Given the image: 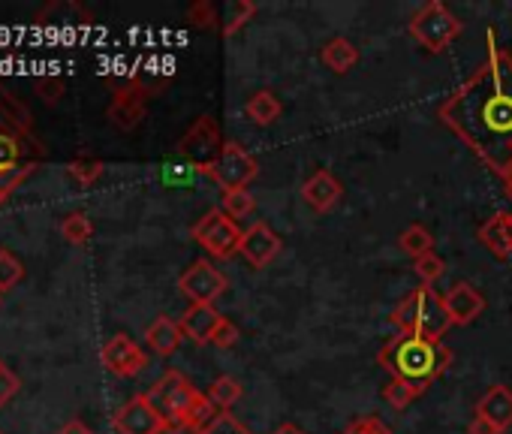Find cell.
I'll return each instance as SVG.
<instances>
[{
	"mask_svg": "<svg viewBox=\"0 0 512 434\" xmlns=\"http://www.w3.org/2000/svg\"><path fill=\"white\" fill-rule=\"evenodd\" d=\"M145 341H148V347H151L154 353H160V356H172V353L181 347L184 332H181V326H178L175 320H169V317H157V320L148 326Z\"/></svg>",
	"mask_w": 512,
	"mask_h": 434,
	"instance_id": "d6986e66",
	"label": "cell"
},
{
	"mask_svg": "<svg viewBox=\"0 0 512 434\" xmlns=\"http://www.w3.org/2000/svg\"><path fill=\"white\" fill-rule=\"evenodd\" d=\"M145 395L151 398V404L160 410V416L166 422H181L187 416L190 404L196 401L199 389L181 371H166Z\"/></svg>",
	"mask_w": 512,
	"mask_h": 434,
	"instance_id": "52a82bcc",
	"label": "cell"
},
{
	"mask_svg": "<svg viewBox=\"0 0 512 434\" xmlns=\"http://www.w3.org/2000/svg\"><path fill=\"white\" fill-rule=\"evenodd\" d=\"M58 434H94V431H91V428H88L82 419H70V422H67V425H64Z\"/></svg>",
	"mask_w": 512,
	"mask_h": 434,
	"instance_id": "f35d334b",
	"label": "cell"
},
{
	"mask_svg": "<svg viewBox=\"0 0 512 434\" xmlns=\"http://www.w3.org/2000/svg\"><path fill=\"white\" fill-rule=\"evenodd\" d=\"M196 172L208 175V178H211L214 184H220L223 193H226V190H241V187H247L256 175H260V163H256V157H253L250 151H244L238 142H223L220 154H217L211 163L199 166Z\"/></svg>",
	"mask_w": 512,
	"mask_h": 434,
	"instance_id": "5b68a950",
	"label": "cell"
},
{
	"mask_svg": "<svg viewBox=\"0 0 512 434\" xmlns=\"http://www.w3.org/2000/svg\"><path fill=\"white\" fill-rule=\"evenodd\" d=\"M377 362L389 371V377H404L428 389L449 368L452 350L443 341H431L422 335H398L380 350Z\"/></svg>",
	"mask_w": 512,
	"mask_h": 434,
	"instance_id": "7a4b0ae2",
	"label": "cell"
},
{
	"mask_svg": "<svg viewBox=\"0 0 512 434\" xmlns=\"http://www.w3.org/2000/svg\"><path fill=\"white\" fill-rule=\"evenodd\" d=\"M103 365L118 374V377H133L148 365V356L142 353V347L130 338V335H112L103 350H100Z\"/></svg>",
	"mask_w": 512,
	"mask_h": 434,
	"instance_id": "7c38bea8",
	"label": "cell"
},
{
	"mask_svg": "<svg viewBox=\"0 0 512 434\" xmlns=\"http://www.w3.org/2000/svg\"><path fill=\"white\" fill-rule=\"evenodd\" d=\"M479 242L500 260L512 254V211H497L479 227Z\"/></svg>",
	"mask_w": 512,
	"mask_h": 434,
	"instance_id": "ac0fdd59",
	"label": "cell"
},
{
	"mask_svg": "<svg viewBox=\"0 0 512 434\" xmlns=\"http://www.w3.org/2000/svg\"><path fill=\"white\" fill-rule=\"evenodd\" d=\"M145 112H148V91L139 82H130L112 97L106 115L118 130H136L139 121L145 118Z\"/></svg>",
	"mask_w": 512,
	"mask_h": 434,
	"instance_id": "4fadbf2b",
	"label": "cell"
},
{
	"mask_svg": "<svg viewBox=\"0 0 512 434\" xmlns=\"http://www.w3.org/2000/svg\"><path fill=\"white\" fill-rule=\"evenodd\" d=\"M220 148H223V142H220V127L214 124L211 115H202V118L181 136V142H178V154L187 157L196 169L205 166V163H211V160L220 154Z\"/></svg>",
	"mask_w": 512,
	"mask_h": 434,
	"instance_id": "9c48e42d",
	"label": "cell"
},
{
	"mask_svg": "<svg viewBox=\"0 0 512 434\" xmlns=\"http://www.w3.org/2000/svg\"><path fill=\"white\" fill-rule=\"evenodd\" d=\"M320 58H323V64L332 73H341L344 76V73H350L359 64V46L353 40H347V37H335V40H329L323 46Z\"/></svg>",
	"mask_w": 512,
	"mask_h": 434,
	"instance_id": "ffe728a7",
	"label": "cell"
},
{
	"mask_svg": "<svg viewBox=\"0 0 512 434\" xmlns=\"http://www.w3.org/2000/svg\"><path fill=\"white\" fill-rule=\"evenodd\" d=\"M506 190H509V199H512V175L506 178Z\"/></svg>",
	"mask_w": 512,
	"mask_h": 434,
	"instance_id": "60d3db41",
	"label": "cell"
},
{
	"mask_svg": "<svg viewBox=\"0 0 512 434\" xmlns=\"http://www.w3.org/2000/svg\"><path fill=\"white\" fill-rule=\"evenodd\" d=\"M422 392H425L422 386H416V383H410V380H404V377H389L386 386H383V398H386L395 410L410 407Z\"/></svg>",
	"mask_w": 512,
	"mask_h": 434,
	"instance_id": "603a6c76",
	"label": "cell"
},
{
	"mask_svg": "<svg viewBox=\"0 0 512 434\" xmlns=\"http://www.w3.org/2000/svg\"><path fill=\"white\" fill-rule=\"evenodd\" d=\"M202 434H253V431H250L241 419H235V416L226 410V413H220Z\"/></svg>",
	"mask_w": 512,
	"mask_h": 434,
	"instance_id": "4dcf8cb0",
	"label": "cell"
},
{
	"mask_svg": "<svg viewBox=\"0 0 512 434\" xmlns=\"http://www.w3.org/2000/svg\"><path fill=\"white\" fill-rule=\"evenodd\" d=\"M220 208L232 217V221H238V217H247V214L256 208V199H253V193H250L247 187H241V190H226Z\"/></svg>",
	"mask_w": 512,
	"mask_h": 434,
	"instance_id": "4316f807",
	"label": "cell"
},
{
	"mask_svg": "<svg viewBox=\"0 0 512 434\" xmlns=\"http://www.w3.org/2000/svg\"><path fill=\"white\" fill-rule=\"evenodd\" d=\"M16 392H19V377L4 362H0V407H4Z\"/></svg>",
	"mask_w": 512,
	"mask_h": 434,
	"instance_id": "e575fe53",
	"label": "cell"
},
{
	"mask_svg": "<svg viewBox=\"0 0 512 434\" xmlns=\"http://www.w3.org/2000/svg\"><path fill=\"white\" fill-rule=\"evenodd\" d=\"M37 91H40V97H43L46 103H55L58 97H64V79L49 76V79H43V82L37 85Z\"/></svg>",
	"mask_w": 512,
	"mask_h": 434,
	"instance_id": "d590c367",
	"label": "cell"
},
{
	"mask_svg": "<svg viewBox=\"0 0 512 434\" xmlns=\"http://www.w3.org/2000/svg\"><path fill=\"white\" fill-rule=\"evenodd\" d=\"M413 269H416V275H419V281H422V287H431V284H437L440 278H443V272H446V260L440 257V254H425V257H419L416 263H413Z\"/></svg>",
	"mask_w": 512,
	"mask_h": 434,
	"instance_id": "f1b7e54d",
	"label": "cell"
},
{
	"mask_svg": "<svg viewBox=\"0 0 512 434\" xmlns=\"http://www.w3.org/2000/svg\"><path fill=\"white\" fill-rule=\"evenodd\" d=\"M341 434H392L389 425L377 416H362V419H353Z\"/></svg>",
	"mask_w": 512,
	"mask_h": 434,
	"instance_id": "1f68e13d",
	"label": "cell"
},
{
	"mask_svg": "<svg viewBox=\"0 0 512 434\" xmlns=\"http://www.w3.org/2000/svg\"><path fill=\"white\" fill-rule=\"evenodd\" d=\"M10 193H4V190H0V205H4V199H7Z\"/></svg>",
	"mask_w": 512,
	"mask_h": 434,
	"instance_id": "b9f144b4",
	"label": "cell"
},
{
	"mask_svg": "<svg viewBox=\"0 0 512 434\" xmlns=\"http://www.w3.org/2000/svg\"><path fill=\"white\" fill-rule=\"evenodd\" d=\"M407 28H410V37L434 55L443 52L464 31V25L449 13L446 4H440V0H428V4L410 19Z\"/></svg>",
	"mask_w": 512,
	"mask_h": 434,
	"instance_id": "277c9868",
	"label": "cell"
},
{
	"mask_svg": "<svg viewBox=\"0 0 512 434\" xmlns=\"http://www.w3.org/2000/svg\"><path fill=\"white\" fill-rule=\"evenodd\" d=\"M235 341H238V326H235L232 320H226V317H223V323L214 329L211 344H214V347H220V350H229V347H235Z\"/></svg>",
	"mask_w": 512,
	"mask_h": 434,
	"instance_id": "836d02e7",
	"label": "cell"
},
{
	"mask_svg": "<svg viewBox=\"0 0 512 434\" xmlns=\"http://www.w3.org/2000/svg\"><path fill=\"white\" fill-rule=\"evenodd\" d=\"M253 16H256V4H253V0H235V4L229 7L226 25H223V37L238 34V31H241Z\"/></svg>",
	"mask_w": 512,
	"mask_h": 434,
	"instance_id": "83f0119b",
	"label": "cell"
},
{
	"mask_svg": "<svg viewBox=\"0 0 512 434\" xmlns=\"http://www.w3.org/2000/svg\"><path fill=\"white\" fill-rule=\"evenodd\" d=\"M389 320L398 329V335H422L431 341H440L446 329L452 326L443 296H437L431 287H422V284L395 305Z\"/></svg>",
	"mask_w": 512,
	"mask_h": 434,
	"instance_id": "3957f363",
	"label": "cell"
},
{
	"mask_svg": "<svg viewBox=\"0 0 512 434\" xmlns=\"http://www.w3.org/2000/svg\"><path fill=\"white\" fill-rule=\"evenodd\" d=\"M467 434H503V431H500L497 425H491L485 416L476 413V416L470 419V425H467Z\"/></svg>",
	"mask_w": 512,
	"mask_h": 434,
	"instance_id": "8d00e7d4",
	"label": "cell"
},
{
	"mask_svg": "<svg viewBox=\"0 0 512 434\" xmlns=\"http://www.w3.org/2000/svg\"><path fill=\"white\" fill-rule=\"evenodd\" d=\"M61 233L70 245H85L91 236H94V224H91V217L76 211V214H67L64 217V224H61Z\"/></svg>",
	"mask_w": 512,
	"mask_h": 434,
	"instance_id": "d4e9b609",
	"label": "cell"
},
{
	"mask_svg": "<svg viewBox=\"0 0 512 434\" xmlns=\"http://www.w3.org/2000/svg\"><path fill=\"white\" fill-rule=\"evenodd\" d=\"M223 323V317L217 314L214 305H190L181 317V332L184 338H190L193 344H211L214 338V329Z\"/></svg>",
	"mask_w": 512,
	"mask_h": 434,
	"instance_id": "2e32d148",
	"label": "cell"
},
{
	"mask_svg": "<svg viewBox=\"0 0 512 434\" xmlns=\"http://www.w3.org/2000/svg\"><path fill=\"white\" fill-rule=\"evenodd\" d=\"M476 413L485 416V419H488L491 425H497L500 431H509V428H512V389L503 386V383L491 386V389L479 398Z\"/></svg>",
	"mask_w": 512,
	"mask_h": 434,
	"instance_id": "e0dca14e",
	"label": "cell"
},
{
	"mask_svg": "<svg viewBox=\"0 0 512 434\" xmlns=\"http://www.w3.org/2000/svg\"><path fill=\"white\" fill-rule=\"evenodd\" d=\"M103 160H94V157H79L67 166V172L79 181V184H94L100 175H103Z\"/></svg>",
	"mask_w": 512,
	"mask_h": 434,
	"instance_id": "f546056e",
	"label": "cell"
},
{
	"mask_svg": "<svg viewBox=\"0 0 512 434\" xmlns=\"http://www.w3.org/2000/svg\"><path fill=\"white\" fill-rule=\"evenodd\" d=\"M272 434H308L302 425H296V422H281Z\"/></svg>",
	"mask_w": 512,
	"mask_h": 434,
	"instance_id": "ab89813d",
	"label": "cell"
},
{
	"mask_svg": "<svg viewBox=\"0 0 512 434\" xmlns=\"http://www.w3.org/2000/svg\"><path fill=\"white\" fill-rule=\"evenodd\" d=\"M22 278H25V266H22V260H19L13 251L0 248V296H4L7 290H13Z\"/></svg>",
	"mask_w": 512,
	"mask_h": 434,
	"instance_id": "484cf974",
	"label": "cell"
},
{
	"mask_svg": "<svg viewBox=\"0 0 512 434\" xmlns=\"http://www.w3.org/2000/svg\"><path fill=\"white\" fill-rule=\"evenodd\" d=\"M187 22H193L196 28H214L217 22H214V4H205V0H199V4H193L190 10H187Z\"/></svg>",
	"mask_w": 512,
	"mask_h": 434,
	"instance_id": "d6a6232c",
	"label": "cell"
},
{
	"mask_svg": "<svg viewBox=\"0 0 512 434\" xmlns=\"http://www.w3.org/2000/svg\"><path fill=\"white\" fill-rule=\"evenodd\" d=\"M341 196H344V187H341V181H338L329 169H317V172L302 184V199H305V205H308L311 211H317V214L332 211V208L341 202Z\"/></svg>",
	"mask_w": 512,
	"mask_h": 434,
	"instance_id": "9a60e30c",
	"label": "cell"
},
{
	"mask_svg": "<svg viewBox=\"0 0 512 434\" xmlns=\"http://www.w3.org/2000/svg\"><path fill=\"white\" fill-rule=\"evenodd\" d=\"M443 305H446V314H449L452 326H470L485 311V296L473 284L461 281V284H452L443 293Z\"/></svg>",
	"mask_w": 512,
	"mask_h": 434,
	"instance_id": "5bb4252c",
	"label": "cell"
},
{
	"mask_svg": "<svg viewBox=\"0 0 512 434\" xmlns=\"http://www.w3.org/2000/svg\"><path fill=\"white\" fill-rule=\"evenodd\" d=\"M398 245H401V251L416 263L419 257H425V254L434 251V236H431L422 224H413V227H407V230L398 236Z\"/></svg>",
	"mask_w": 512,
	"mask_h": 434,
	"instance_id": "7402d4cb",
	"label": "cell"
},
{
	"mask_svg": "<svg viewBox=\"0 0 512 434\" xmlns=\"http://www.w3.org/2000/svg\"><path fill=\"white\" fill-rule=\"evenodd\" d=\"M160 434H202V431L190 422H166Z\"/></svg>",
	"mask_w": 512,
	"mask_h": 434,
	"instance_id": "74e56055",
	"label": "cell"
},
{
	"mask_svg": "<svg viewBox=\"0 0 512 434\" xmlns=\"http://www.w3.org/2000/svg\"><path fill=\"white\" fill-rule=\"evenodd\" d=\"M241 230L235 227V221L232 217L223 211V208H211V211H205L199 221H196V227H193V239L211 254V257H217V260H229L232 254H238V248H241Z\"/></svg>",
	"mask_w": 512,
	"mask_h": 434,
	"instance_id": "8992f818",
	"label": "cell"
},
{
	"mask_svg": "<svg viewBox=\"0 0 512 434\" xmlns=\"http://www.w3.org/2000/svg\"><path fill=\"white\" fill-rule=\"evenodd\" d=\"M226 287V275L208 260H193L178 278V290L190 299V305H214V299H220Z\"/></svg>",
	"mask_w": 512,
	"mask_h": 434,
	"instance_id": "ba28073f",
	"label": "cell"
},
{
	"mask_svg": "<svg viewBox=\"0 0 512 434\" xmlns=\"http://www.w3.org/2000/svg\"><path fill=\"white\" fill-rule=\"evenodd\" d=\"M281 248H284L281 236H278L269 224L256 221L253 227H247V230H244L238 254H241L253 269H266V266L281 254Z\"/></svg>",
	"mask_w": 512,
	"mask_h": 434,
	"instance_id": "8fae6325",
	"label": "cell"
},
{
	"mask_svg": "<svg viewBox=\"0 0 512 434\" xmlns=\"http://www.w3.org/2000/svg\"><path fill=\"white\" fill-rule=\"evenodd\" d=\"M241 392H244L241 383H238L235 377H229V374H220V377L208 386V398H211V401L217 404V410H223V413L241 398Z\"/></svg>",
	"mask_w": 512,
	"mask_h": 434,
	"instance_id": "cb8c5ba5",
	"label": "cell"
},
{
	"mask_svg": "<svg viewBox=\"0 0 512 434\" xmlns=\"http://www.w3.org/2000/svg\"><path fill=\"white\" fill-rule=\"evenodd\" d=\"M244 112H247V118H250L253 124L269 127V124H275V121L284 115V103H281V97L272 94V91H256V94H250Z\"/></svg>",
	"mask_w": 512,
	"mask_h": 434,
	"instance_id": "44dd1931",
	"label": "cell"
},
{
	"mask_svg": "<svg viewBox=\"0 0 512 434\" xmlns=\"http://www.w3.org/2000/svg\"><path fill=\"white\" fill-rule=\"evenodd\" d=\"M112 425L118 434H160L166 419L160 416L148 395H136L112 416Z\"/></svg>",
	"mask_w": 512,
	"mask_h": 434,
	"instance_id": "30bf717a",
	"label": "cell"
},
{
	"mask_svg": "<svg viewBox=\"0 0 512 434\" xmlns=\"http://www.w3.org/2000/svg\"><path fill=\"white\" fill-rule=\"evenodd\" d=\"M485 64L437 109V118L503 181L512 175V55L488 37Z\"/></svg>",
	"mask_w": 512,
	"mask_h": 434,
	"instance_id": "6da1fadb",
	"label": "cell"
}]
</instances>
